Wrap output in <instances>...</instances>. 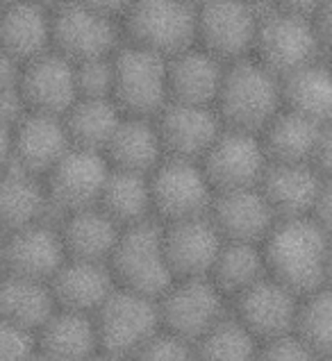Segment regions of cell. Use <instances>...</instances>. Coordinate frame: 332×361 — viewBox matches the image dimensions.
I'll use <instances>...</instances> for the list:
<instances>
[{
	"instance_id": "6da1fadb",
	"label": "cell",
	"mask_w": 332,
	"mask_h": 361,
	"mask_svg": "<svg viewBox=\"0 0 332 361\" xmlns=\"http://www.w3.org/2000/svg\"><path fill=\"white\" fill-rule=\"evenodd\" d=\"M330 245L332 236L312 216L280 219L262 243L268 275L300 295L309 293L326 284Z\"/></svg>"
},
{
	"instance_id": "7a4b0ae2",
	"label": "cell",
	"mask_w": 332,
	"mask_h": 361,
	"mask_svg": "<svg viewBox=\"0 0 332 361\" xmlns=\"http://www.w3.org/2000/svg\"><path fill=\"white\" fill-rule=\"evenodd\" d=\"M283 109V80L255 57L225 66L216 111L223 126L259 134Z\"/></svg>"
},
{
	"instance_id": "3957f363",
	"label": "cell",
	"mask_w": 332,
	"mask_h": 361,
	"mask_svg": "<svg viewBox=\"0 0 332 361\" xmlns=\"http://www.w3.org/2000/svg\"><path fill=\"white\" fill-rule=\"evenodd\" d=\"M121 27L128 44L169 59L196 46L198 12L182 0H132Z\"/></svg>"
},
{
	"instance_id": "277c9868",
	"label": "cell",
	"mask_w": 332,
	"mask_h": 361,
	"mask_svg": "<svg viewBox=\"0 0 332 361\" xmlns=\"http://www.w3.org/2000/svg\"><path fill=\"white\" fill-rule=\"evenodd\" d=\"M253 57L280 80L312 61L328 59L321 50L312 18L283 12L271 5V0H264L262 5Z\"/></svg>"
},
{
	"instance_id": "5b68a950",
	"label": "cell",
	"mask_w": 332,
	"mask_h": 361,
	"mask_svg": "<svg viewBox=\"0 0 332 361\" xmlns=\"http://www.w3.org/2000/svg\"><path fill=\"white\" fill-rule=\"evenodd\" d=\"M166 64V57L123 41V46L114 53L112 87V100L123 114L155 118L169 105Z\"/></svg>"
},
{
	"instance_id": "8992f818",
	"label": "cell",
	"mask_w": 332,
	"mask_h": 361,
	"mask_svg": "<svg viewBox=\"0 0 332 361\" xmlns=\"http://www.w3.org/2000/svg\"><path fill=\"white\" fill-rule=\"evenodd\" d=\"M102 353L132 359L164 327L160 298L117 286L96 314Z\"/></svg>"
},
{
	"instance_id": "52a82bcc",
	"label": "cell",
	"mask_w": 332,
	"mask_h": 361,
	"mask_svg": "<svg viewBox=\"0 0 332 361\" xmlns=\"http://www.w3.org/2000/svg\"><path fill=\"white\" fill-rule=\"evenodd\" d=\"M109 266L119 286L160 298L173 282L162 223L146 221L123 230L112 252Z\"/></svg>"
},
{
	"instance_id": "ba28073f",
	"label": "cell",
	"mask_w": 332,
	"mask_h": 361,
	"mask_svg": "<svg viewBox=\"0 0 332 361\" xmlns=\"http://www.w3.org/2000/svg\"><path fill=\"white\" fill-rule=\"evenodd\" d=\"M264 0H212L198 12L201 46L223 64L253 57Z\"/></svg>"
},
{
	"instance_id": "9c48e42d",
	"label": "cell",
	"mask_w": 332,
	"mask_h": 361,
	"mask_svg": "<svg viewBox=\"0 0 332 361\" xmlns=\"http://www.w3.org/2000/svg\"><path fill=\"white\" fill-rule=\"evenodd\" d=\"M153 214L160 223H175L210 214L214 187L201 161L166 157L150 173Z\"/></svg>"
},
{
	"instance_id": "30bf717a",
	"label": "cell",
	"mask_w": 332,
	"mask_h": 361,
	"mask_svg": "<svg viewBox=\"0 0 332 361\" xmlns=\"http://www.w3.org/2000/svg\"><path fill=\"white\" fill-rule=\"evenodd\" d=\"M162 325L196 345L230 312V300L210 277H180L160 295Z\"/></svg>"
},
{
	"instance_id": "8fae6325",
	"label": "cell",
	"mask_w": 332,
	"mask_h": 361,
	"mask_svg": "<svg viewBox=\"0 0 332 361\" xmlns=\"http://www.w3.org/2000/svg\"><path fill=\"white\" fill-rule=\"evenodd\" d=\"M109 173L112 164L102 152L73 146L44 178L53 214L66 216L98 207Z\"/></svg>"
},
{
	"instance_id": "7c38bea8",
	"label": "cell",
	"mask_w": 332,
	"mask_h": 361,
	"mask_svg": "<svg viewBox=\"0 0 332 361\" xmlns=\"http://www.w3.org/2000/svg\"><path fill=\"white\" fill-rule=\"evenodd\" d=\"M123 41L119 20L93 12L78 0L53 12V50L73 64L112 57Z\"/></svg>"
},
{
	"instance_id": "4fadbf2b",
	"label": "cell",
	"mask_w": 332,
	"mask_h": 361,
	"mask_svg": "<svg viewBox=\"0 0 332 361\" xmlns=\"http://www.w3.org/2000/svg\"><path fill=\"white\" fill-rule=\"evenodd\" d=\"M201 164L219 193L259 187L271 161L259 134L225 126Z\"/></svg>"
},
{
	"instance_id": "5bb4252c",
	"label": "cell",
	"mask_w": 332,
	"mask_h": 361,
	"mask_svg": "<svg viewBox=\"0 0 332 361\" xmlns=\"http://www.w3.org/2000/svg\"><path fill=\"white\" fill-rule=\"evenodd\" d=\"M66 259L69 255L59 232L57 216L7 232L3 273L53 282V277Z\"/></svg>"
},
{
	"instance_id": "9a60e30c",
	"label": "cell",
	"mask_w": 332,
	"mask_h": 361,
	"mask_svg": "<svg viewBox=\"0 0 332 361\" xmlns=\"http://www.w3.org/2000/svg\"><path fill=\"white\" fill-rule=\"evenodd\" d=\"M300 293L275 277L266 275L230 302L232 314L251 329L259 341L294 332Z\"/></svg>"
},
{
	"instance_id": "2e32d148",
	"label": "cell",
	"mask_w": 332,
	"mask_h": 361,
	"mask_svg": "<svg viewBox=\"0 0 332 361\" xmlns=\"http://www.w3.org/2000/svg\"><path fill=\"white\" fill-rule=\"evenodd\" d=\"M162 234L173 280L210 277L216 257H219L225 243L223 234L214 225L210 214L175 223H162Z\"/></svg>"
},
{
	"instance_id": "e0dca14e",
	"label": "cell",
	"mask_w": 332,
	"mask_h": 361,
	"mask_svg": "<svg viewBox=\"0 0 332 361\" xmlns=\"http://www.w3.org/2000/svg\"><path fill=\"white\" fill-rule=\"evenodd\" d=\"M160 137L166 157L201 161L223 132V121L216 107L169 102L158 116Z\"/></svg>"
},
{
	"instance_id": "ac0fdd59",
	"label": "cell",
	"mask_w": 332,
	"mask_h": 361,
	"mask_svg": "<svg viewBox=\"0 0 332 361\" xmlns=\"http://www.w3.org/2000/svg\"><path fill=\"white\" fill-rule=\"evenodd\" d=\"M20 94L30 111L64 116L78 100L76 64L57 50H48L23 66Z\"/></svg>"
},
{
	"instance_id": "d6986e66",
	"label": "cell",
	"mask_w": 332,
	"mask_h": 361,
	"mask_svg": "<svg viewBox=\"0 0 332 361\" xmlns=\"http://www.w3.org/2000/svg\"><path fill=\"white\" fill-rule=\"evenodd\" d=\"M210 216L225 241L264 243L278 223L271 202L259 187L219 191L214 195Z\"/></svg>"
},
{
	"instance_id": "ffe728a7",
	"label": "cell",
	"mask_w": 332,
	"mask_h": 361,
	"mask_svg": "<svg viewBox=\"0 0 332 361\" xmlns=\"http://www.w3.org/2000/svg\"><path fill=\"white\" fill-rule=\"evenodd\" d=\"M73 148L61 116L30 114L14 128V166L44 180L55 164Z\"/></svg>"
},
{
	"instance_id": "44dd1931",
	"label": "cell",
	"mask_w": 332,
	"mask_h": 361,
	"mask_svg": "<svg viewBox=\"0 0 332 361\" xmlns=\"http://www.w3.org/2000/svg\"><path fill=\"white\" fill-rule=\"evenodd\" d=\"M225 66L201 46H191L182 53L169 57L166 75H169V102L184 105L216 107Z\"/></svg>"
},
{
	"instance_id": "7402d4cb",
	"label": "cell",
	"mask_w": 332,
	"mask_h": 361,
	"mask_svg": "<svg viewBox=\"0 0 332 361\" xmlns=\"http://www.w3.org/2000/svg\"><path fill=\"white\" fill-rule=\"evenodd\" d=\"M324 173L314 164H268L259 189L280 219L312 216Z\"/></svg>"
},
{
	"instance_id": "603a6c76",
	"label": "cell",
	"mask_w": 332,
	"mask_h": 361,
	"mask_svg": "<svg viewBox=\"0 0 332 361\" xmlns=\"http://www.w3.org/2000/svg\"><path fill=\"white\" fill-rule=\"evenodd\" d=\"M0 50L20 64L53 50V12L35 0H16L0 9Z\"/></svg>"
},
{
	"instance_id": "cb8c5ba5",
	"label": "cell",
	"mask_w": 332,
	"mask_h": 361,
	"mask_svg": "<svg viewBox=\"0 0 332 361\" xmlns=\"http://www.w3.org/2000/svg\"><path fill=\"white\" fill-rule=\"evenodd\" d=\"M50 284H53L57 298V307L76 309V312L85 314H96L102 302L114 293V288L119 286L109 264L71 259V257Z\"/></svg>"
},
{
	"instance_id": "d4e9b609",
	"label": "cell",
	"mask_w": 332,
	"mask_h": 361,
	"mask_svg": "<svg viewBox=\"0 0 332 361\" xmlns=\"http://www.w3.org/2000/svg\"><path fill=\"white\" fill-rule=\"evenodd\" d=\"M39 350L59 361H91L102 353L93 314L57 307L39 329Z\"/></svg>"
},
{
	"instance_id": "484cf974",
	"label": "cell",
	"mask_w": 332,
	"mask_h": 361,
	"mask_svg": "<svg viewBox=\"0 0 332 361\" xmlns=\"http://www.w3.org/2000/svg\"><path fill=\"white\" fill-rule=\"evenodd\" d=\"M61 239L71 259H89L109 264L121 232L126 228L105 214L100 207L80 209L66 216H57Z\"/></svg>"
},
{
	"instance_id": "4316f807",
	"label": "cell",
	"mask_w": 332,
	"mask_h": 361,
	"mask_svg": "<svg viewBox=\"0 0 332 361\" xmlns=\"http://www.w3.org/2000/svg\"><path fill=\"white\" fill-rule=\"evenodd\" d=\"M105 157L112 169L150 175L166 159L155 118L123 116L105 150Z\"/></svg>"
},
{
	"instance_id": "83f0119b",
	"label": "cell",
	"mask_w": 332,
	"mask_h": 361,
	"mask_svg": "<svg viewBox=\"0 0 332 361\" xmlns=\"http://www.w3.org/2000/svg\"><path fill=\"white\" fill-rule=\"evenodd\" d=\"M50 216L55 214L44 180L20 171L14 164L0 173V228L12 232Z\"/></svg>"
},
{
	"instance_id": "f1b7e54d",
	"label": "cell",
	"mask_w": 332,
	"mask_h": 361,
	"mask_svg": "<svg viewBox=\"0 0 332 361\" xmlns=\"http://www.w3.org/2000/svg\"><path fill=\"white\" fill-rule=\"evenodd\" d=\"M55 309L57 298L50 282L12 273L0 275V318L39 334Z\"/></svg>"
},
{
	"instance_id": "f546056e",
	"label": "cell",
	"mask_w": 332,
	"mask_h": 361,
	"mask_svg": "<svg viewBox=\"0 0 332 361\" xmlns=\"http://www.w3.org/2000/svg\"><path fill=\"white\" fill-rule=\"evenodd\" d=\"M283 107L326 126L332 121V61L319 59L283 78Z\"/></svg>"
},
{
	"instance_id": "4dcf8cb0",
	"label": "cell",
	"mask_w": 332,
	"mask_h": 361,
	"mask_svg": "<svg viewBox=\"0 0 332 361\" xmlns=\"http://www.w3.org/2000/svg\"><path fill=\"white\" fill-rule=\"evenodd\" d=\"M321 126L296 111L280 109V114L259 132L271 164H314Z\"/></svg>"
},
{
	"instance_id": "1f68e13d",
	"label": "cell",
	"mask_w": 332,
	"mask_h": 361,
	"mask_svg": "<svg viewBox=\"0 0 332 361\" xmlns=\"http://www.w3.org/2000/svg\"><path fill=\"white\" fill-rule=\"evenodd\" d=\"M98 207L109 214L121 228L155 221L150 175L112 169Z\"/></svg>"
},
{
	"instance_id": "d6a6232c",
	"label": "cell",
	"mask_w": 332,
	"mask_h": 361,
	"mask_svg": "<svg viewBox=\"0 0 332 361\" xmlns=\"http://www.w3.org/2000/svg\"><path fill=\"white\" fill-rule=\"evenodd\" d=\"M123 116L126 114L112 98H78L61 118L73 146L105 154Z\"/></svg>"
},
{
	"instance_id": "836d02e7",
	"label": "cell",
	"mask_w": 332,
	"mask_h": 361,
	"mask_svg": "<svg viewBox=\"0 0 332 361\" xmlns=\"http://www.w3.org/2000/svg\"><path fill=\"white\" fill-rule=\"evenodd\" d=\"M266 275H268V266H266L262 243L225 241L219 257H216L210 280L232 302L237 295L248 291V288Z\"/></svg>"
},
{
	"instance_id": "e575fe53",
	"label": "cell",
	"mask_w": 332,
	"mask_h": 361,
	"mask_svg": "<svg viewBox=\"0 0 332 361\" xmlns=\"http://www.w3.org/2000/svg\"><path fill=\"white\" fill-rule=\"evenodd\" d=\"M262 341L232 314V307L203 338L196 341L198 361H259Z\"/></svg>"
},
{
	"instance_id": "d590c367",
	"label": "cell",
	"mask_w": 332,
	"mask_h": 361,
	"mask_svg": "<svg viewBox=\"0 0 332 361\" xmlns=\"http://www.w3.org/2000/svg\"><path fill=\"white\" fill-rule=\"evenodd\" d=\"M294 332L316 355L332 353V286L321 284L300 295Z\"/></svg>"
},
{
	"instance_id": "8d00e7d4",
	"label": "cell",
	"mask_w": 332,
	"mask_h": 361,
	"mask_svg": "<svg viewBox=\"0 0 332 361\" xmlns=\"http://www.w3.org/2000/svg\"><path fill=\"white\" fill-rule=\"evenodd\" d=\"M78 98H112L114 55L76 64Z\"/></svg>"
},
{
	"instance_id": "74e56055",
	"label": "cell",
	"mask_w": 332,
	"mask_h": 361,
	"mask_svg": "<svg viewBox=\"0 0 332 361\" xmlns=\"http://www.w3.org/2000/svg\"><path fill=\"white\" fill-rule=\"evenodd\" d=\"M130 361H198L196 345L162 327Z\"/></svg>"
},
{
	"instance_id": "f35d334b",
	"label": "cell",
	"mask_w": 332,
	"mask_h": 361,
	"mask_svg": "<svg viewBox=\"0 0 332 361\" xmlns=\"http://www.w3.org/2000/svg\"><path fill=\"white\" fill-rule=\"evenodd\" d=\"M37 355L39 334L0 318V361H35Z\"/></svg>"
},
{
	"instance_id": "ab89813d",
	"label": "cell",
	"mask_w": 332,
	"mask_h": 361,
	"mask_svg": "<svg viewBox=\"0 0 332 361\" xmlns=\"http://www.w3.org/2000/svg\"><path fill=\"white\" fill-rule=\"evenodd\" d=\"M316 355L296 332L275 336L271 341H264L259 350V361H319Z\"/></svg>"
},
{
	"instance_id": "60d3db41",
	"label": "cell",
	"mask_w": 332,
	"mask_h": 361,
	"mask_svg": "<svg viewBox=\"0 0 332 361\" xmlns=\"http://www.w3.org/2000/svg\"><path fill=\"white\" fill-rule=\"evenodd\" d=\"M312 23L316 30L321 50H324V55L328 59H332V0H326L321 5V9L312 16Z\"/></svg>"
},
{
	"instance_id": "b9f144b4",
	"label": "cell",
	"mask_w": 332,
	"mask_h": 361,
	"mask_svg": "<svg viewBox=\"0 0 332 361\" xmlns=\"http://www.w3.org/2000/svg\"><path fill=\"white\" fill-rule=\"evenodd\" d=\"M312 219L332 236V178L324 175V184H321L316 204L312 209Z\"/></svg>"
},
{
	"instance_id": "7bdbcfd3",
	"label": "cell",
	"mask_w": 332,
	"mask_h": 361,
	"mask_svg": "<svg viewBox=\"0 0 332 361\" xmlns=\"http://www.w3.org/2000/svg\"><path fill=\"white\" fill-rule=\"evenodd\" d=\"M314 166L324 175H328V178H332V121L321 126L314 152Z\"/></svg>"
},
{
	"instance_id": "ee69618b",
	"label": "cell",
	"mask_w": 332,
	"mask_h": 361,
	"mask_svg": "<svg viewBox=\"0 0 332 361\" xmlns=\"http://www.w3.org/2000/svg\"><path fill=\"white\" fill-rule=\"evenodd\" d=\"M23 66L16 57H12L5 50H0V91L18 89L20 75H23Z\"/></svg>"
},
{
	"instance_id": "f6af8a7d",
	"label": "cell",
	"mask_w": 332,
	"mask_h": 361,
	"mask_svg": "<svg viewBox=\"0 0 332 361\" xmlns=\"http://www.w3.org/2000/svg\"><path fill=\"white\" fill-rule=\"evenodd\" d=\"M78 3L91 7L93 12H98L102 16H109L114 20H123V16L128 14V9L132 5V0H78Z\"/></svg>"
},
{
	"instance_id": "bcb514c9",
	"label": "cell",
	"mask_w": 332,
	"mask_h": 361,
	"mask_svg": "<svg viewBox=\"0 0 332 361\" xmlns=\"http://www.w3.org/2000/svg\"><path fill=\"white\" fill-rule=\"evenodd\" d=\"M324 3L326 0H271L273 7L289 14H296V16H305V18H312Z\"/></svg>"
},
{
	"instance_id": "7dc6e473",
	"label": "cell",
	"mask_w": 332,
	"mask_h": 361,
	"mask_svg": "<svg viewBox=\"0 0 332 361\" xmlns=\"http://www.w3.org/2000/svg\"><path fill=\"white\" fill-rule=\"evenodd\" d=\"M14 161V128L0 123V173Z\"/></svg>"
},
{
	"instance_id": "c3c4849f",
	"label": "cell",
	"mask_w": 332,
	"mask_h": 361,
	"mask_svg": "<svg viewBox=\"0 0 332 361\" xmlns=\"http://www.w3.org/2000/svg\"><path fill=\"white\" fill-rule=\"evenodd\" d=\"M35 3L41 5V7H46V9H50V12H57V9L66 7L69 3H73V0H35Z\"/></svg>"
},
{
	"instance_id": "681fc988",
	"label": "cell",
	"mask_w": 332,
	"mask_h": 361,
	"mask_svg": "<svg viewBox=\"0 0 332 361\" xmlns=\"http://www.w3.org/2000/svg\"><path fill=\"white\" fill-rule=\"evenodd\" d=\"M5 245H7V232L0 228V275H3L5 268Z\"/></svg>"
},
{
	"instance_id": "f907efd6",
	"label": "cell",
	"mask_w": 332,
	"mask_h": 361,
	"mask_svg": "<svg viewBox=\"0 0 332 361\" xmlns=\"http://www.w3.org/2000/svg\"><path fill=\"white\" fill-rule=\"evenodd\" d=\"M91 361H130L126 357H117V355H109V353H100L98 357H93Z\"/></svg>"
},
{
	"instance_id": "816d5d0a",
	"label": "cell",
	"mask_w": 332,
	"mask_h": 361,
	"mask_svg": "<svg viewBox=\"0 0 332 361\" xmlns=\"http://www.w3.org/2000/svg\"><path fill=\"white\" fill-rule=\"evenodd\" d=\"M182 3H186V5H189V7H194L196 12H201V9H203L205 5H210L212 0H182Z\"/></svg>"
},
{
	"instance_id": "f5cc1de1",
	"label": "cell",
	"mask_w": 332,
	"mask_h": 361,
	"mask_svg": "<svg viewBox=\"0 0 332 361\" xmlns=\"http://www.w3.org/2000/svg\"><path fill=\"white\" fill-rule=\"evenodd\" d=\"M326 284L332 286V245H330V257H328V268H326Z\"/></svg>"
},
{
	"instance_id": "db71d44e",
	"label": "cell",
	"mask_w": 332,
	"mask_h": 361,
	"mask_svg": "<svg viewBox=\"0 0 332 361\" xmlns=\"http://www.w3.org/2000/svg\"><path fill=\"white\" fill-rule=\"evenodd\" d=\"M35 361H59V359H55V357H50V355H46V353H41L39 350V355H37V359Z\"/></svg>"
},
{
	"instance_id": "11a10c76",
	"label": "cell",
	"mask_w": 332,
	"mask_h": 361,
	"mask_svg": "<svg viewBox=\"0 0 332 361\" xmlns=\"http://www.w3.org/2000/svg\"><path fill=\"white\" fill-rule=\"evenodd\" d=\"M12 3H16V0H0V9H5V7H9Z\"/></svg>"
},
{
	"instance_id": "9f6ffc18",
	"label": "cell",
	"mask_w": 332,
	"mask_h": 361,
	"mask_svg": "<svg viewBox=\"0 0 332 361\" xmlns=\"http://www.w3.org/2000/svg\"><path fill=\"white\" fill-rule=\"evenodd\" d=\"M319 361H332V353H328V355H324Z\"/></svg>"
},
{
	"instance_id": "6f0895ef",
	"label": "cell",
	"mask_w": 332,
	"mask_h": 361,
	"mask_svg": "<svg viewBox=\"0 0 332 361\" xmlns=\"http://www.w3.org/2000/svg\"><path fill=\"white\" fill-rule=\"evenodd\" d=\"M330 61H332V59H330Z\"/></svg>"
}]
</instances>
